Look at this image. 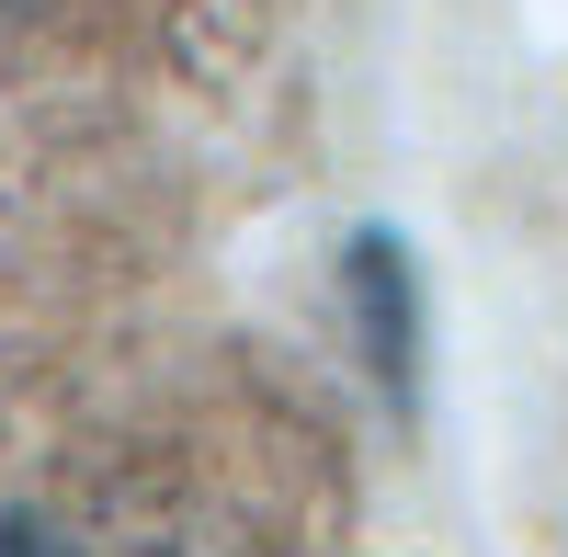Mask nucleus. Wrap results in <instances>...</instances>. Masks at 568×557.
<instances>
[{
	"label": "nucleus",
	"instance_id": "nucleus-1",
	"mask_svg": "<svg viewBox=\"0 0 568 557\" xmlns=\"http://www.w3.org/2000/svg\"><path fill=\"white\" fill-rule=\"evenodd\" d=\"M353 318H364V364L409 398V376H420V273H409V251L387 227L353 240Z\"/></svg>",
	"mask_w": 568,
	"mask_h": 557
},
{
	"label": "nucleus",
	"instance_id": "nucleus-2",
	"mask_svg": "<svg viewBox=\"0 0 568 557\" xmlns=\"http://www.w3.org/2000/svg\"><path fill=\"white\" fill-rule=\"evenodd\" d=\"M0 557H58V546H45V524H34V513H12V524H0Z\"/></svg>",
	"mask_w": 568,
	"mask_h": 557
}]
</instances>
